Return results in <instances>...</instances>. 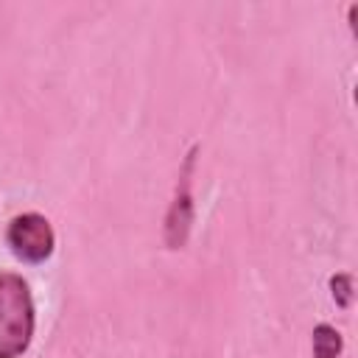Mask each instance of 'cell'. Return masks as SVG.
<instances>
[{"mask_svg": "<svg viewBox=\"0 0 358 358\" xmlns=\"http://www.w3.org/2000/svg\"><path fill=\"white\" fill-rule=\"evenodd\" d=\"M6 246L8 252L28 266H39L53 257L56 252V232L42 213H20L6 227Z\"/></svg>", "mask_w": 358, "mask_h": 358, "instance_id": "obj_2", "label": "cell"}, {"mask_svg": "<svg viewBox=\"0 0 358 358\" xmlns=\"http://www.w3.org/2000/svg\"><path fill=\"white\" fill-rule=\"evenodd\" d=\"M36 330V308L31 285L17 271H0V358L28 352Z\"/></svg>", "mask_w": 358, "mask_h": 358, "instance_id": "obj_1", "label": "cell"}, {"mask_svg": "<svg viewBox=\"0 0 358 358\" xmlns=\"http://www.w3.org/2000/svg\"><path fill=\"white\" fill-rule=\"evenodd\" d=\"M196 145L187 151L182 171H179V182H176V193L173 201L165 213V224H162V241L168 249H182L187 243L190 227H193V193H190V173H193V162H196Z\"/></svg>", "mask_w": 358, "mask_h": 358, "instance_id": "obj_3", "label": "cell"}, {"mask_svg": "<svg viewBox=\"0 0 358 358\" xmlns=\"http://www.w3.org/2000/svg\"><path fill=\"white\" fill-rule=\"evenodd\" d=\"M330 296H333V302H336V308H341V310H347L350 305H352V274H347V271H338V274H333L330 277Z\"/></svg>", "mask_w": 358, "mask_h": 358, "instance_id": "obj_5", "label": "cell"}, {"mask_svg": "<svg viewBox=\"0 0 358 358\" xmlns=\"http://www.w3.org/2000/svg\"><path fill=\"white\" fill-rule=\"evenodd\" d=\"M310 350H313V358H338L344 350V338L333 324L319 322L310 333Z\"/></svg>", "mask_w": 358, "mask_h": 358, "instance_id": "obj_4", "label": "cell"}]
</instances>
